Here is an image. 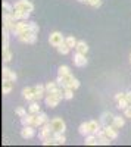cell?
Returning a JSON list of instances; mask_svg holds the SVG:
<instances>
[{
	"label": "cell",
	"instance_id": "obj_1",
	"mask_svg": "<svg viewBox=\"0 0 131 147\" xmlns=\"http://www.w3.org/2000/svg\"><path fill=\"white\" fill-rule=\"evenodd\" d=\"M62 88H56V90H53L50 93H47L44 102H46V105L49 106V107H56L59 105V102L63 99V90Z\"/></svg>",
	"mask_w": 131,
	"mask_h": 147
},
{
	"label": "cell",
	"instance_id": "obj_2",
	"mask_svg": "<svg viewBox=\"0 0 131 147\" xmlns=\"http://www.w3.org/2000/svg\"><path fill=\"white\" fill-rule=\"evenodd\" d=\"M16 37H18V40L21 43H27V44H34L35 40H37V34H34L31 28L27 30V31H22V32L16 34Z\"/></svg>",
	"mask_w": 131,
	"mask_h": 147
},
{
	"label": "cell",
	"instance_id": "obj_3",
	"mask_svg": "<svg viewBox=\"0 0 131 147\" xmlns=\"http://www.w3.org/2000/svg\"><path fill=\"white\" fill-rule=\"evenodd\" d=\"M49 43H50L53 47H57V46H61L62 43H65V37L62 35V32L53 31V32L49 35Z\"/></svg>",
	"mask_w": 131,
	"mask_h": 147
},
{
	"label": "cell",
	"instance_id": "obj_4",
	"mask_svg": "<svg viewBox=\"0 0 131 147\" xmlns=\"http://www.w3.org/2000/svg\"><path fill=\"white\" fill-rule=\"evenodd\" d=\"M49 122H50V127H52V129H53L55 132H65L66 125H65L63 119H61V118H53V119L49 121Z\"/></svg>",
	"mask_w": 131,
	"mask_h": 147
},
{
	"label": "cell",
	"instance_id": "obj_5",
	"mask_svg": "<svg viewBox=\"0 0 131 147\" xmlns=\"http://www.w3.org/2000/svg\"><path fill=\"white\" fill-rule=\"evenodd\" d=\"M31 28V22H27L25 19H21V21H16V24H15V28H14V32L15 35L16 34H19V32H22V31H27V30H30Z\"/></svg>",
	"mask_w": 131,
	"mask_h": 147
},
{
	"label": "cell",
	"instance_id": "obj_6",
	"mask_svg": "<svg viewBox=\"0 0 131 147\" xmlns=\"http://www.w3.org/2000/svg\"><path fill=\"white\" fill-rule=\"evenodd\" d=\"M14 7L21 9L24 12H32L34 10V5L30 2V0H18V2L14 5Z\"/></svg>",
	"mask_w": 131,
	"mask_h": 147
},
{
	"label": "cell",
	"instance_id": "obj_7",
	"mask_svg": "<svg viewBox=\"0 0 131 147\" xmlns=\"http://www.w3.org/2000/svg\"><path fill=\"white\" fill-rule=\"evenodd\" d=\"M35 127H32V125H24V128L21 129V137L24 138V140H30V138H32L34 136H35V129H34Z\"/></svg>",
	"mask_w": 131,
	"mask_h": 147
},
{
	"label": "cell",
	"instance_id": "obj_8",
	"mask_svg": "<svg viewBox=\"0 0 131 147\" xmlns=\"http://www.w3.org/2000/svg\"><path fill=\"white\" fill-rule=\"evenodd\" d=\"M22 96L27 102H34L35 100V87H25L22 90Z\"/></svg>",
	"mask_w": 131,
	"mask_h": 147
},
{
	"label": "cell",
	"instance_id": "obj_9",
	"mask_svg": "<svg viewBox=\"0 0 131 147\" xmlns=\"http://www.w3.org/2000/svg\"><path fill=\"white\" fill-rule=\"evenodd\" d=\"M113 119H115V115H112L111 112H103L102 116H100V124H102L103 127L112 125V124H113Z\"/></svg>",
	"mask_w": 131,
	"mask_h": 147
},
{
	"label": "cell",
	"instance_id": "obj_10",
	"mask_svg": "<svg viewBox=\"0 0 131 147\" xmlns=\"http://www.w3.org/2000/svg\"><path fill=\"white\" fill-rule=\"evenodd\" d=\"M74 65L78 66V68H84L87 65V57L86 55H82V53H75L74 55Z\"/></svg>",
	"mask_w": 131,
	"mask_h": 147
},
{
	"label": "cell",
	"instance_id": "obj_11",
	"mask_svg": "<svg viewBox=\"0 0 131 147\" xmlns=\"http://www.w3.org/2000/svg\"><path fill=\"white\" fill-rule=\"evenodd\" d=\"M2 75H3V80H10V81H16L18 80V75H16V72L14 71H10L7 66H3V71H2Z\"/></svg>",
	"mask_w": 131,
	"mask_h": 147
},
{
	"label": "cell",
	"instance_id": "obj_12",
	"mask_svg": "<svg viewBox=\"0 0 131 147\" xmlns=\"http://www.w3.org/2000/svg\"><path fill=\"white\" fill-rule=\"evenodd\" d=\"M103 129H105V136L108 137V138H111V140H115V138H118V129H116L113 125L103 127Z\"/></svg>",
	"mask_w": 131,
	"mask_h": 147
},
{
	"label": "cell",
	"instance_id": "obj_13",
	"mask_svg": "<svg viewBox=\"0 0 131 147\" xmlns=\"http://www.w3.org/2000/svg\"><path fill=\"white\" fill-rule=\"evenodd\" d=\"M46 122H49V118H47V115L46 113H43V112H40V113H37L35 115V121H34V127H41V125H44Z\"/></svg>",
	"mask_w": 131,
	"mask_h": 147
},
{
	"label": "cell",
	"instance_id": "obj_14",
	"mask_svg": "<svg viewBox=\"0 0 131 147\" xmlns=\"http://www.w3.org/2000/svg\"><path fill=\"white\" fill-rule=\"evenodd\" d=\"M57 77H59V75H57ZM61 78H62V87H71V88L74 87L75 78H74L72 74H68V75H63V77H61Z\"/></svg>",
	"mask_w": 131,
	"mask_h": 147
},
{
	"label": "cell",
	"instance_id": "obj_15",
	"mask_svg": "<svg viewBox=\"0 0 131 147\" xmlns=\"http://www.w3.org/2000/svg\"><path fill=\"white\" fill-rule=\"evenodd\" d=\"M84 144L86 146H97L99 144V137L96 134H88L84 137Z\"/></svg>",
	"mask_w": 131,
	"mask_h": 147
},
{
	"label": "cell",
	"instance_id": "obj_16",
	"mask_svg": "<svg viewBox=\"0 0 131 147\" xmlns=\"http://www.w3.org/2000/svg\"><path fill=\"white\" fill-rule=\"evenodd\" d=\"M35 115L37 113H27L25 116H22L21 118V122H22V125H32L34 127V121H35Z\"/></svg>",
	"mask_w": 131,
	"mask_h": 147
},
{
	"label": "cell",
	"instance_id": "obj_17",
	"mask_svg": "<svg viewBox=\"0 0 131 147\" xmlns=\"http://www.w3.org/2000/svg\"><path fill=\"white\" fill-rule=\"evenodd\" d=\"M88 129H90V134H96L100 128H102V124L100 121H88Z\"/></svg>",
	"mask_w": 131,
	"mask_h": 147
},
{
	"label": "cell",
	"instance_id": "obj_18",
	"mask_svg": "<svg viewBox=\"0 0 131 147\" xmlns=\"http://www.w3.org/2000/svg\"><path fill=\"white\" fill-rule=\"evenodd\" d=\"M75 50L78 52V53H82V55H87V52H88V46H87V43L86 41H78L77 43V46H75Z\"/></svg>",
	"mask_w": 131,
	"mask_h": 147
},
{
	"label": "cell",
	"instance_id": "obj_19",
	"mask_svg": "<svg viewBox=\"0 0 131 147\" xmlns=\"http://www.w3.org/2000/svg\"><path fill=\"white\" fill-rule=\"evenodd\" d=\"M14 88V81L10 80H3V84H2V90H3V94H9Z\"/></svg>",
	"mask_w": 131,
	"mask_h": 147
},
{
	"label": "cell",
	"instance_id": "obj_20",
	"mask_svg": "<svg viewBox=\"0 0 131 147\" xmlns=\"http://www.w3.org/2000/svg\"><path fill=\"white\" fill-rule=\"evenodd\" d=\"M46 93V85H35V100H41L43 99V96Z\"/></svg>",
	"mask_w": 131,
	"mask_h": 147
},
{
	"label": "cell",
	"instance_id": "obj_21",
	"mask_svg": "<svg viewBox=\"0 0 131 147\" xmlns=\"http://www.w3.org/2000/svg\"><path fill=\"white\" fill-rule=\"evenodd\" d=\"M116 129H121L124 125H125V119L122 118V116H115V119H113V124H112Z\"/></svg>",
	"mask_w": 131,
	"mask_h": 147
},
{
	"label": "cell",
	"instance_id": "obj_22",
	"mask_svg": "<svg viewBox=\"0 0 131 147\" xmlns=\"http://www.w3.org/2000/svg\"><path fill=\"white\" fill-rule=\"evenodd\" d=\"M66 143V138L63 136V132H55V144H65Z\"/></svg>",
	"mask_w": 131,
	"mask_h": 147
},
{
	"label": "cell",
	"instance_id": "obj_23",
	"mask_svg": "<svg viewBox=\"0 0 131 147\" xmlns=\"http://www.w3.org/2000/svg\"><path fill=\"white\" fill-rule=\"evenodd\" d=\"M78 132L81 134V136H88V134H90V129H88V124H87V122H82V124L78 127Z\"/></svg>",
	"mask_w": 131,
	"mask_h": 147
},
{
	"label": "cell",
	"instance_id": "obj_24",
	"mask_svg": "<svg viewBox=\"0 0 131 147\" xmlns=\"http://www.w3.org/2000/svg\"><path fill=\"white\" fill-rule=\"evenodd\" d=\"M72 97H74V88L63 87V99H65V100H71Z\"/></svg>",
	"mask_w": 131,
	"mask_h": 147
},
{
	"label": "cell",
	"instance_id": "obj_25",
	"mask_svg": "<svg viewBox=\"0 0 131 147\" xmlns=\"http://www.w3.org/2000/svg\"><path fill=\"white\" fill-rule=\"evenodd\" d=\"M57 52L61 53V55H68L71 52V47L66 44V43H62L61 46H57Z\"/></svg>",
	"mask_w": 131,
	"mask_h": 147
},
{
	"label": "cell",
	"instance_id": "obj_26",
	"mask_svg": "<svg viewBox=\"0 0 131 147\" xmlns=\"http://www.w3.org/2000/svg\"><path fill=\"white\" fill-rule=\"evenodd\" d=\"M65 43H66L71 49H72V47L75 49V46H77V43H78V41H77V38H75L74 35H69V37H65Z\"/></svg>",
	"mask_w": 131,
	"mask_h": 147
},
{
	"label": "cell",
	"instance_id": "obj_27",
	"mask_svg": "<svg viewBox=\"0 0 131 147\" xmlns=\"http://www.w3.org/2000/svg\"><path fill=\"white\" fill-rule=\"evenodd\" d=\"M68 74H71V71H69V66H66V65L59 66V69H57V75H59V77L68 75Z\"/></svg>",
	"mask_w": 131,
	"mask_h": 147
},
{
	"label": "cell",
	"instance_id": "obj_28",
	"mask_svg": "<svg viewBox=\"0 0 131 147\" xmlns=\"http://www.w3.org/2000/svg\"><path fill=\"white\" fill-rule=\"evenodd\" d=\"M28 110H30L31 113H40V106H38V103H37V102H31Z\"/></svg>",
	"mask_w": 131,
	"mask_h": 147
},
{
	"label": "cell",
	"instance_id": "obj_29",
	"mask_svg": "<svg viewBox=\"0 0 131 147\" xmlns=\"http://www.w3.org/2000/svg\"><path fill=\"white\" fill-rule=\"evenodd\" d=\"M12 60V53H10V50L9 49H3V62L5 63H9Z\"/></svg>",
	"mask_w": 131,
	"mask_h": 147
},
{
	"label": "cell",
	"instance_id": "obj_30",
	"mask_svg": "<svg viewBox=\"0 0 131 147\" xmlns=\"http://www.w3.org/2000/svg\"><path fill=\"white\" fill-rule=\"evenodd\" d=\"M56 88H57V82L56 81H50V82L46 84V93H50V91H53Z\"/></svg>",
	"mask_w": 131,
	"mask_h": 147
},
{
	"label": "cell",
	"instance_id": "obj_31",
	"mask_svg": "<svg viewBox=\"0 0 131 147\" xmlns=\"http://www.w3.org/2000/svg\"><path fill=\"white\" fill-rule=\"evenodd\" d=\"M116 103H118V107L122 109V110H124V109H127V107L130 106V103H128V100H127V97H124V99H120Z\"/></svg>",
	"mask_w": 131,
	"mask_h": 147
},
{
	"label": "cell",
	"instance_id": "obj_32",
	"mask_svg": "<svg viewBox=\"0 0 131 147\" xmlns=\"http://www.w3.org/2000/svg\"><path fill=\"white\" fill-rule=\"evenodd\" d=\"M2 9H3V13H12V10H14V6L9 5L7 2H3Z\"/></svg>",
	"mask_w": 131,
	"mask_h": 147
},
{
	"label": "cell",
	"instance_id": "obj_33",
	"mask_svg": "<svg viewBox=\"0 0 131 147\" xmlns=\"http://www.w3.org/2000/svg\"><path fill=\"white\" fill-rule=\"evenodd\" d=\"M86 3L93 6V7H100L102 6V0H86Z\"/></svg>",
	"mask_w": 131,
	"mask_h": 147
},
{
	"label": "cell",
	"instance_id": "obj_34",
	"mask_svg": "<svg viewBox=\"0 0 131 147\" xmlns=\"http://www.w3.org/2000/svg\"><path fill=\"white\" fill-rule=\"evenodd\" d=\"M16 115H18L19 118H22V116L27 115V110L24 109V107H18V109H16Z\"/></svg>",
	"mask_w": 131,
	"mask_h": 147
},
{
	"label": "cell",
	"instance_id": "obj_35",
	"mask_svg": "<svg viewBox=\"0 0 131 147\" xmlns=\"http://www.w3.org/2000/svg\"><path fill=\"white\" fill-rule=\"evenodd\" d=\"M31 30H32V32H34V34H38V31H40L38 25H37L35 22H31Z\"/></svg>",
	"mask_w": 131,
	"mask_h": 147
},
{
	"label": "cell",
	"instance_id": "obj_36",
	"mask_svg": "<svg viewBox=\"0 0 131 147\" xmlns=\"http://www.w3.org/2000/svg\"><path fill=\"white\" fill-rule=\"evenodd\" d=\"M124 97H127V93H116L115 94V100L118 102L120 99H124Z\"/></svg>",
	"mask_w": 131,
	"mask_h": 147
},
{
	"label": "cell",
	"instance_id": "obj_37",
	"mask_svg": "<svg viewBox=\"0 0 131 147\" xmlns=\"http://www.w3.org/2000/svg\"><path fill=\"white\" fill-rule=\"evenodd\" d=\"M124 115H125V118H131V105L127 109H124Z\"/></svg>",
	"mask_w": 131,
	"mask_h": 147
},
{
	"label": "cell",
	"instance_id": "obj_38",
	"mask_svg": "<svg viewBox=\"0 0 131 147\" xmlns=\"http://www.w3.org/2000/svg\"><path fill=\"white\" fill-rule=\"evenodd\" d=\"M78 87H80V81H78V80L75 78V82H74V87H72V88H74V90H77Z\"/></svg>",
	"mask_w": 131,
	"mask_h": 147
},
{
	"label": "cell",
	"instance_id": "obj_39",
	"mask_svg": "<svg viewBox=\"0 0 131 147\" xmlns=\"http://www.w3.org/2000/svg\"><path fill=\"white\" fill-rule=\"evenodd\" d=\"M127 100H128V103L131 105V91H128V93H127Z\"/></svg>",
	"mask_w": 131,
	"mask_h": 147
},
{
	"label": "cell",
	"instance_id": "obj_40",
	"mask_svg": "<svg viewBox=\"0 0 131 147\" xmlns=\"http://www.w3.org/2000/svg\"><path fill=\"white\" fill-rule=\"evenodd\" d=\"M78 2H81V3H86V0H78Z\"/></svg>",
	"mask_w": 131,
	"mask_h": 147
},
{
	"label": "cell",
	"instance_id": "obj_41",
	"mask_svg": "<svg viewBox=\"0 0 131 147\" xmlns=\"http://www.w3.org/2000/svg\"><path fill=\"white\" fill-rule=\"evenodd\" d=\"M130 62H131V55H130Z\"/></svg>",
	"mask_w": 131,
	"mask_h": 147
}]
</instances>
